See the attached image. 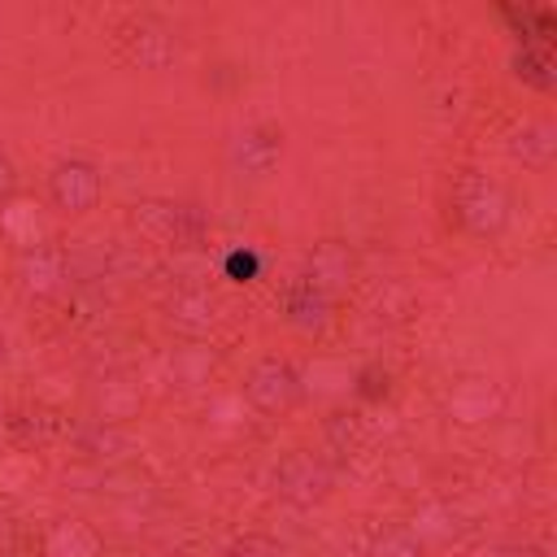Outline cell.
Masks as SVG:
<instances>
[{
	"label": "cell",
	"instance_id": "9c48e42d",
	"mask_svg": "<svg viewBox=\"0 0 557 557\" xmlns=\"http://www.w3.org/2000/svg\"><path fill=\"white\" fill-rule=\"evenodd\" d=\"M357 396H366V400H379V396H387V370H379V366H366V370L357 374Z\"/></svg>",
	"mask_w": 557,
	"mask_h": 557
},
{
	"label": "cell",
	"instance_id": "52a82bcc",
	"mask_svg": "<svg viewBox=\"0 0 557 557\" xmlns=\"http://www.w3.org/2000/svg\"><path fill=\"white\" fill-rule=\"evenodd\" d=\"M513 74L540 91H553L557 74H553V48H535V44H522L518 57H513Z\"/></svg>",
	"mask_w": 557,
	"mask_h": 557
},
{
	"label": "cell",
	"instance_id": "ba28073f",
	"mask_svg": "<svg viewBox=\"0 0 557 557\" xmlns=\"http://www.w3.org/2000/svg\"><path fill=\"white\" fill-rule=\"evenodd\" d=\"M222 270H226L231 283H252V278L261 274V257H257L252 248H235V252H226Z\"/></svg>",
	"mask_w": 557,
	"mask_h": 557
},
{
	"label": "cell",
	"instance_id": "30bf717a",
	"mask_svg": "<svg viewBox=\"0 0 557 557\" xmlns=\"http://www.w3.org/2000/svg\"><path fill=\"white\" fill-rule=\"evenodd\" d=\"M231 557H283V553H278V544H270V540H261V535H248V540H239V544L231 548Z\"/></svg>",
	"mask_w": 557,
	"mask_h": 557
},
{
	"label": "cell",
	"instance_id": "8992f818",
	"mask_svg": "<svg viewBox=\"0 0 557 557\" xmlns=\"http://www.w3.org/2000/svg\"><path fill=\"white\" fill-rule=\"evenodd\" d=\"M326 313H331V296L318 292L309 278H300L292 292H287V322L296 331H322L326 326Z\"/></svg>",
	"mask_w": 557,
	"mask_h": 557
},
{
	"label": "cell",
	"instance_id": "8fae6325",
	"mask_svg": "<svg viewBox=\"0 0 557 557\" xmlns=\"http://www.w3.org/2000/svg\"><path fill=\"white\" fill-rule=\"evenodd\" d=\"M13 191H17V165H13V161L0 152V205H4Z\"/></svg>",
	"mask_w": 557,
	"mask_h": 557
},
{
	"label": "cell",
	"instance_id": "7a4b0ae2",
	"mask_svg": "<svg viewBox=\"0 0 557 557\" xmlns=\"http://www.w3.org/2000/svg\"><path fill=\"white\" fill-rule=\"evenodd\" d=\"M296 396H300V374H296L287 361L261 357V361L252 366V374H248V400H252L257 409L278 413V409L296 405Z\"/></svg>",
	"mask_w": 557,
	"mask_h": 557
},
{
	"label": "cell",
	"instance_id": "5b68a950",
	"mask_svg": "<svg viewBox=\"0 0 557 557\" xmlns=\"http://www.w3.org/2000/svg\"><path fill=\"white\" fill-rule=\"evenodd\" d=\"M348 274H352V257H348L344 244L326 239V244H318V248L309 252V283H313L318 292H335V287H344Z\"/></svg>",
	"mask_w": 557,
	"mask_h": 557
},
{
	"label": "cell",
	"instance_id": "277c9868",
	"mask_svg": "<svg viewBox=\"0 0 557 557\" xmlns=\"http://www.w3.org/2000/svg\"><path fill=\"white\" fill-rule=\"evenodd\" d=\"M278 492L296 505H318L331 492V474L322 461H313L309 453H296L278 466Z\"/></svg>",
	"mask_w": 557,
	"mask_h": 557
},
{
	"label": "cell",
	"instance_id": "3957f363",
	"mask_svg": "<svg viewBox=\"0 0 557 557\" xmlns=\"http://www.w3.org/2000/svg\"><path fill=\"white\" fill-rule=\"evenodd\" d=\"M231 165L248 178H261L278 165L283 157V135L278 131H265V126H248V131H235L231 135Z\"/></svg>",
	"mask_w": 557,
	"mask_h": 557
},
{
	"label": "cell",
	"instance_id": "6da1fadb",
	"mask_svg": "<svg viewBox=\"0 0 557 557\" xmlns=\"http://www.w3.org/2000/svg\"><path fill=\"white\" fill-rule=\"evenodd\" d=\"M100 170L91 161H61L48 178V196L61 213H87L100 200Z\"/></svg>",
	"mask_w": 557,
	"mask_h": 557
}]
</instances>
